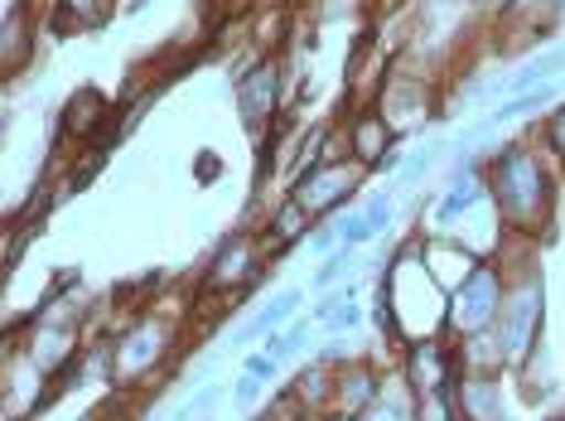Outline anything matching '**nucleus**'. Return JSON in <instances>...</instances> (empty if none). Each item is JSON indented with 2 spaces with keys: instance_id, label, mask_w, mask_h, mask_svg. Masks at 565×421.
I'll return each mask as SVG.
<instances>
[{
  "instance_id": "23",
  "label": "nucleus",
  "mask_w": 565,
  "mask_h": 421,
  "mask_svg": "<svg viewBox=\"0 0 565 421\" xmlns=\"http://www.w3.org/2000/svg\"><path fill=\"white\" fill-rule=\"evenodd\" d=\"M247 373L262 378V382H271V378H276V354H252V359H247Z\"/></svg>"
},
{
  "instance_id": "15",
  "label": "nucleus",
  "mask_w": 565,
  "mask_h": 421,
  "mask_svg": "<svg viewBox=\"0 0 565 421\" xmlns=\"http://www.w3.org/2000/svg\"><path fill=\"white\" fill-rule=\"evenodd\" d=\"M551 97H556V93H551V87H536V93H522V97L503 102V107L493 112V122H512V117H526V112H542Z\"/></svg>"
},
{
  "instance_id": "25",
  "label": "nucleus",
  "mask_w": 565,
  "mask_h": 421,
  "mask_svg": "<svg viewBox=\"0 0 565 421\" xmlns=\"http://www.w3.org/2000/svg\"><path fill=\"white\" fill-rule=\"evenodd\" d=\"M333 242H343L339 223H333V228H319V233H315V248H319V252H324V248H333Z\"/></svg>"
},
{
  "instance_id": "17",
  "label": "nucleus",
  "mask_w": 565,
  "mask_h": 421,
  "mask_svg": "<svg viewBox=\"0 0 565 421\" xmlns=\"http://www.w3.org/2000/svg\"><path fill=\"white\" fill-rule=\"evenodd\" d=\"M542 146L551 150V156H556V165H565V102L546 117V126H542Z\"/></svg>"
},
{
  "instance_id": "1",
  "label": "nucleus",
  "mask_w": 565,
  "mask_h": 421,
  "mask_svg": "<svg viewBox=\"0 0 565 421\" xmlns=\"http://www.w3.org/2000/svg\"><path fill=\"white\" fill-rule=\"evenodd\" d=\"M556 156L542 140H518L488 160V194L498 203V223L508 233L536 238L551 223V199H556Z\"/></svg>"
},
{
  "instance_id": "11",
  "label": "nucleus",
  "mask_w": 565,
  "mask_h": 421,
  "mask_svg": "<svg viewBox=\"0 0 565 421\" xmlns=\"http://www.w3.org/2000/svg\"><path fill=\"white\" fill-rule=\"evenodd\" d=\"M0 59H6V78H15L24 63L34 59V20H30V6H20L6 15V34H0Z\"/></svg>"
},
{
  "instance_id": "16",
  "label": "nucleus",
  "mask_w": 565,
  "mask_h": 421,
  "mask_svg": "<svg viewBox=\"0 0 565 421\" xmlns=\"http://www.w3.org/2000/svg\"><path fill=\"white\" fill-rule=\"evenodd\" d=\"M286 30H290L286 10H266V15H256V44L280 49V40H286Z\"/></svg>"
},
{
  "instance_id": "5",
  "label": "nucleus",
  "mask_w": 565,
  "mask_h": 421,
  "mask_svg": "<svg viewBox=\"0 0 565 421\" xmlns=\"http://www.w3.org/2000/svg\"><path fill=\"white\" fill-rule=\"evenodd\" d=\"M266 272V257H262V242L247 238V233H237L233 242H223V252H213V266H209V276H203V296H247V291L262 281Z\"/></svg>"
},
{
  "instance_id": "19",
  "label": "nucleus",
  "mask_w": 565,
  "mask_h": 421,
  "mask_svg": "<svg viewBox=\"0 0 565 421\" xmlns=\"http://www.w3.org/2000/svg\"><path fill=\"white\" fill-rule=\"evenodd\" d=\"M435 156H440V146H426V150H416V156H406V175H402V185H416L420 175L435 165Z\"/></svg>"
},
{
  "instance_id": "3",
  "label": "nucleus",
  "mask_w": 565,
  "mask_h": 421,
  "mask_svg": "<svg viewBox=\"0 0 565 421\" xmlns=\"http://www.w3.org/2000/svg\"><path fill=\"white\" fill-rule=\"evenodd\" d=\"M503 296H508V276L493 262H479L449 291V335L459 339V335H473V329H493Z\"/></svg>"
},
{
  "instance_id": "4",
  "label": "nucleus",
  "mask_w": 565,
  "mask_h": 421,
  "mask_svg": "<svg viewBox=\"0 0 565 421\" xmlns=\"http://www.w3.org/2000/svg\"><path fill=\"white\" fill-rule=\"evenodd\" d=\"M170 339H174L170 325H160V320H136L131 329H121V335L111 339V378L126 382V388L146 382L170 359Z\"/></svg>"
},
{
  "instance_id": "24",
  "label": "nucleus",
  "mask_w": 565,
  "mask_h": 421,
  "mask_svg": "<svg viewBox=\"0 0 565 421\" xmlns=\"http://www.w3.org/2000/svg\"><path fill=\"white\" fill-rule=\"evenodd\" d=\"M233 398H237L242 407H252L256 398H262V378H252V373H247V378H242L237 388H233Z\"/></svg>"
},
{
  "instance_id": "7",
  "label": "nucleus",
  "mask_w": 565,
  "mask_h": 421,
  "mask_svg": "<svg viewBox=\"0 0 565 421\" xmlns=\"http://www.w3.org/2000/svg\"><path fill=\"white\" fill-rule=\"evenodd\" d=\"M358 185H363V165H358V160H339V165H315V170H305L300 180H295L290 194L319 219V213L339 209V203L349 199Z\"/></svg>"
},
{
  "instance_id": "27",
  "label": "nucleus",
  "mask_w": 565,
  "mask_h": 421,
  "mask_svg": "<svg viewBox=\"0 0 565 421\" xmlns=\"http://www.w3.org/2000/svg\"><path fill=\"white\" fill-rule=\"evenodd\" d=\"M551 421H565V417H551Z\"/></svg>"
},
{
  "instance_id": "20",
  "label": "nucleus",
  "mask_w": 565,
  "mask_h": 421,
  "mask_svg": "<svg viewBox=\"0 0 565 421\" xmlns=\"http://www.w3.org/2000/svg\"><path fill=\"white\" fill-rule=\"evenodd\" d=\"M349 266H353V248H343V252H333V257L319 266V276H315V281H319V286H329V281H333V276H343Z\"/></svg>"
},
{
  "instance_id": "10",
  "label": "nucleus",
  "mask_w": 565,
  "mask_h": 421,
  "mask_svg": "<svg viewBox=\"0 0 565 421\" xmlns=\"http://www.w3.org/2000/svg\"><path fill=\"white\" fill-rule=\"evenodd\" d=\"M382 373L367 364H349V368H333V412H353L363 417L372 402H377Z\"/></svg>"
},
{
  "instance_id": "6",
  "label": "nucleus",
  "mask_w": 565,
  "mask_h": 421,
  "mask_svg": "<svg viewBox=\"0 0 565 421\" xmlns=\"http://www.w3.org/2000/svg\"><path fill=\"white\" fill-rule=\"evenodd\" d=\"M280 63L276 59H262L252 63L247 73L237 78V117L247 131H271L276 126V112H280Z\"/></svg>"
},
{
  "instance_id": "8",
  "label": "nucleus",
  "mask_w": 565,
  "mask_h": 421,
  "mask_svg": "<svg viewBox=\"0 0 565 421\" xmlns=\"http://www.w3.org/2000/svg\"><path fill=\"white\" fill-rule=\"evenodd\" d=\"M392 140H396V131H392V122L382 117L377 107H363L353 117V126H349V156L363 165V170H372V165H392Z\"/></svg>"
},
{
  "instance_id": "21",
  "label": "nucleus",
  "mask_w": 565,
  "mask_h": 421,
  "mask_svg": "<svg viewBox=\"0 0 565 421\" xmlns=\"http://www.w3.org/2000/svg\"><path fill=\"white\" fill-rule=\"evenodd\" d=\"M339 233H343V248H358V242H367L372 233H377V228H372L367 219H343Z\"/></svg>"
},
{
  "instance_id": "18",
  "label": "nucleus",
  "mask_w": 565,
  "mask_h": 421,
  "mask_svg": "<svg viewBox=\"0 0 565 421\" xmlns=\"http://www.w3.org/2000/svg\"><path fill=\"white\" fill-rule=\"evenodd\" d=\"M551 73H561V59H536V63H526V69H522L512 83H518L522 93H526V87H532V83H546Z\"/></svg>"
},
{
  "instance_id": "2",
  "label": "nucleus",
  "mask_w": 565,
  "mask_h": 421,
  "mask_svg": "<svg viewBox=\"0 0 565 421\" xmlns=\"http://www.w3.org/2000/svg\"><path fill=\"white\" fill-rule=\"evenodd\" d=\"M542 276L526 272V276H508V296L503 311H498V339H503L508 364L532 359L536 354V329H542Z\"/></svg>"
},
{
  "instance_id": "26",
  "label": "nucleus",
  "mask_w": 565,
  "mask_h": 421,
  "mask_svg": "<svg viewBox=\"0 0 565 421\" xmlns=\"http://www.w3.org/2000/svg\"><path fill=\"white\" fill-rule=\"evenodd\" d=\"M324 421H358V417H353V412H329Z\"/></svg>"
},
{
  "instance_id": "22",
  "label": "nucleus",
  "mask_w": 565,
  "mask_h": 421,
  "mask_svg": "<svg viewBox=\"0 0 565 421\" xmlns=\"http://www.w3.org/2000/svg\"><path fill=\"white\" fill-rule=\"evenodd\" d=\"M363 219H367L372 228H387V223H392V194H372Z\"/></svg>"
},
{
  "instance_id": "13",
  "label": "nucleus",
  "mask_w": 565,
  "mask_h": 421,
  "mask_svg": "<svg viewBox=\"0 0 565 421\" xmlns=\"http://www.w3.org/2000/svg\"><path fill=\"white\" fill-rule=\"evenodd\" d=\"M111 6H117V0H63V30H68V20L73 24H87V30H93V24H102L111 15Z\"/></svg>"
},
{
  "instance_id": "14",
  "label": "nucleus",
  "mask_w": 565,
  "mask_h": 421,
  "mask_svg": "<svg viewBox=\"0 0 565 421\" xmlns=\"http://www.w3.org/2000/svg\"><path fill=\"white\" fill-rule=\"evenodd\" d=\"M295 311H300V296H295V291H286V296H276L271 305H262L252 325L262 329V335H271V329H276L280 320H286V315H295Z\"/></svg>"
},
{
  "instance_id": "12",
  "label": "nucleus",
  "mask_w": 565,
  "mask_h": 421,
  "mask_svg": "<svg viewBox=\"0 0 565 421\" xmlns=\"http://www.w3.org/2000/svg\"><path fill=\"white\" fill-rule=\"evenodd\" d=\"M488 194V185L483 180H459L455 189H449V194L440 199V213H435V219L440 223H455V219H465V213L473 209V203H479Z\"/></svg>"
},
{
  "instance_id": "9",
  "label": "nucleus",
  "mask_w": 565,
  "mask_h": 421,
  "mask_svg": "<svg viewBox=\"0 0 565 421\" xmlns=\"http://www.w3.org/2000/svg\"><path fill=\"white\" fill-rule=\"evenodd\" d=\"M111 126V102L93 93V87H83V93L68 97V107H63V136L73 140V146H83V140H102Z\"/></svg>"
}]
</instances>
